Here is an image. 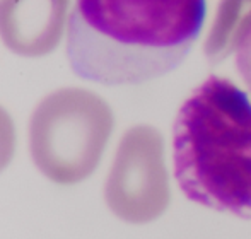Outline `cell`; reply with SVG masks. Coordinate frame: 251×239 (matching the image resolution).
Returning a JSON list of instances; mask_svg holds the SVG:
<instances>
[{"mask_svg": "<svg viewBox=\"0 0 251 239\" xmlns=\"http://www.w3.org/2000/svg\"><path fill=\"white\" fill-rule=\"evenodd\" d=\"M207 0H75L67 60L102 86H135L168 75L199 41Z\"/></svg>", "mask_w": 251, "mask_h": 239, "instance_id": "cell-1", "label": "cell"}, {"mask_svg": "<svg viewBox=\"0 0 251 239\" xmlns=\"http://www.w3.org/2000/svg\"><path fill=\"white\" fill-rule=\"evenodd\" d=\"M173 166L188 200L251 219V101L231 79L208 75L181 104Z\"/></svg>", "mask_w": 251, "mask_h": 239, "instance_id": "cell-2", "label": "cell"}, {"mask_svg": "<svg viewBox=\"0 0 251 239\" xmlns=\"http://www.w3.org/2000/svg\"><path fill=\"white\" fill-rule=\"evenodd\" d=\"M115 118L109 104L84 87H62L45 96L29 120L33 163L58 185H75L96 171Z\"/></svg>", "mask_w": 251, "mask_h": 239, "instance_id": "cell-3", "label": "cell"}, {"mask_svg": "<svg viewBox=\"0 0 251 239\" xmlns=\"http://www.w3.org/2000/svg\"><path fill=\"white\" fill-rule=\"evenodd\" d=\"M104 198L109 210L130 224L152 222L166 212L171 191L159 130L137 125L123 133L106 178Z\"/></svg>", "mask_w": 251, "mask_h": 239, "instance_id": "cell-4", "label": "cell"}, {"mask_svg": "<svg viewBox=\"0 0 251 239\" xmlns=\"http://www.w3.org/2000/svg\"><path fill=\"white\" fill-rule=\"evenodd\" d=\"M70 0H0V40L17 57L40 58L56 50Z\"/></svg>", "mask_w": 251, "mask_h": 239, "instance_id": "cell-5", "label": "cell"}, {"mask_svg": "<svg viewBox=\"0 0 251 239\" xmlns=\"http://www.w3.org/2000/svg\"><path fill=\"white\" fill-rule=\"evenodd\" d=\"M251 21V0H221L203 51L212 63L226 60L243 27Z\"/></svg>", "mask_w": 251, "mask_h": 239, "instance_id": "cell-6", "label": "cell"}, {"mask_svg": "<svg viewBox=\"0 0 251 239\" xmlns=\"http://www.w3.org/2000/svg\"><path fill=\"white\" fill-rule=\"evenodd\" d=\"M232 53H234L236 70L251 93V21L243 27Z\"/></svg>", "mask_w": 251, "mask_h": 239, "instance_id": "cell-7", "label": "cell"}, {"mask_svg": "<svg viewBox=\"0 0 251 239\" xmlns=\"http://www.w3.org/2000/svg\"><path fill=\"white\" fill-rule=\"evenodd\" d=\"M16 152V126L12 117L0 106V173L10 164Z\"/></svg>", "mask_w": 251, "mask_h": 239, "instance_id": "cell-8", "label": "cell"}]
</instances>
